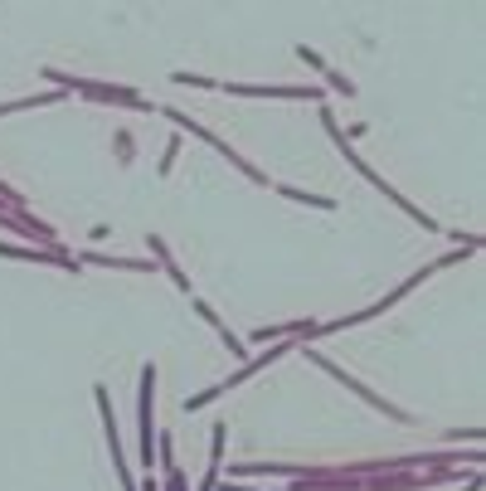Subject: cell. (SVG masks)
<instances>
[{
  "instance_id": "1",
  "label": "cell",
  "mask_w": 486,
  "mask_h": 491,
  "mask_svg": "<svg viewBox=\"0 0 486 491\" xmlns=\"http://www.w3.org/2000/svg\"><path fill=\"white\" fill-rule=\"evenodd\" d=\"M151 394H156V370L141 375V453L151 462Z\"/></svg>"
}]
</instances>
